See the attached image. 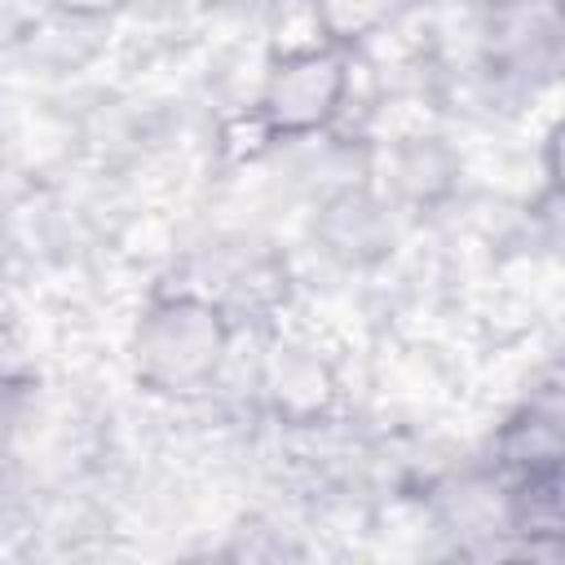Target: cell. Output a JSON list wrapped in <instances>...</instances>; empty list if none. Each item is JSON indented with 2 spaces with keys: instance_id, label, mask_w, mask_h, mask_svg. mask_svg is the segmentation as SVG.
Masks as SVG:
<instances>
[{
  "instance_id": "cell-3",
  "label": "cell",
  "mask_w": 565,
  "mask_h": 565,
  "mask_svg": "<svg viewBox=\"0 0 565 565\" xmlns=\"http://www.w3.org/2000/svg\"><path fill=\"white\" fill-rule=\"evenodd\" d=\"M508 516L534 543H565V450L530 455L508 494Z\"/></svg>"
},
{
  "instance_id": "cell-4",
  "label": "cell",
  "mask_w": 565,
  "mask_h": 565,
  "mask_svg": "<svg viewBox=\"0 0 565 565\" xmlns=\"http://www.w3.org/2000/svg\"><path fill=\"white\" fill-rule=\"evenodd\" d=\"M543 168H547V181L565 194V119L547 132V146H543Z\"/></svg>"
},
{
  "instance_id": "cell-2",
  "label": "cell",
  "mask_w": 565,
  "mask_h": 565,
  "mask_svg": "<svg viewBox=\"0 0 565 565\" xmlns=\"http://www.w3.org/2000/svg\"><path fill=\"white\" fill-rule=\"evenodd\" d=\"M349 97V62L335 40L287 49L265 75L256 115L269 137H309L327 128Z\"/></svg>"
},
{
  "instance_id": "cell-1",
  "label": "cell",
  "mask_w": 565,
  "mask_h": 565,
  "mask_svg": "<svg viewBox=\"0 0 565 565\" xmlns=\"http://www.w3.org/2000/svg\"><path fill=\"white\" fill-rule=\"evenodd\" d=\"M137 375L154 393L190 397L207 388L230 353V318L199 291L163 296L137 327Z\"/></svg>"
}]
</instances>
